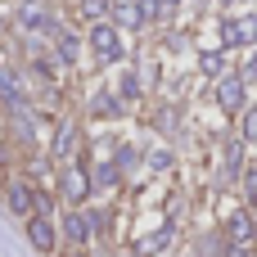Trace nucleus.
Here are the masks:
<instances>
[{
    "mask_svg": "<svg viewBox=\"0 0 257 257\" xmlns=\"http://www.w3.org/2000/svg\"><path fill=\"white\" fill-rule=\"evenodd\" d=\"M239 163H244V145L235 140V145L226 149V176H239Z\"/></svg>",
    "mask_w": 257,
    "mask_h": 257,
    "instance_id": "nucleus-15",
    "label": "nucleus"
},
{
    "mask_svg": "<svg viewBox=\"0 0 257 257\" xmlns=\"http://www.w3.org/2000/svg\"><path fill=\"white\" fill-rule=\"evenodd\" d=\"M9 208L18 217H32V185L27 181H9Z\"/></svg>",
    "mask_w": 257,
    "mask_h": 257,
    "instance_id": "nucleus-7",
    "label": "nucleus"
},
{
    "mask_svg": "<svg viewBox=\"0 0 257 257\" xmlns=\"http://www.w3.org/2000/svg\"><path fill=\"white\" fill-rule=\"evenodd\" d=\"M149 167H154V172L172 167V154H167V149H154V154H149Z\"/></svg>",
    "mask_w": 257,
    "mask_h": 257,
    "instance_id": "nucleus-19",
    "label": "nucleus"
},
{
    "mask_svg": "<svg viewBox=\"0 0 257 257\" xmlns=\"http://www.w3.org/2000/svg\"><path fill=\"white\" fill-rule=\"evenodd\" d=\"M226 230H230L235 244H253V221H248V212H235V217L226 221Z\"/></svg>",
    "mask_w": 257,
    "mask_h": 257,
    "instance_id": "nucleus-12",
    "label": "nucleus"
},
{
    "mask_svg": "<svg viewBox=\"0 0 257 257\" xmlns=\"http://www.w3.org/2000/svg\"><path fill=\"white\" fill-rule=\"evenodd\" d=\"M244 136H248V140H257V108H248V113H244Z\"/></svg>",
    "mask_w": 257,
    "mask_h": 257,
    "instance_id": "nucleus-21",
    "label": "nucleus"
},
{
    "mask_svg": "<svg viewBox=\"0 0 257 257\" xmlns=\"http://www.w3.org/2000/svg\"><path fill=\"white\" fill-rule=\"evenodd\" d=\"M72 149H77V126H72V122H63V126H59V136H54V158H68Z\"/></svg>",
    "mask_w": 257,
    "mask_h": 257,
    "instance_id": "nucleus-13",
    "label": "nucleus"
},
{
    "mask_svg": "<svg viewBox=\"0 0 257 257\" xmlns=\"http://www.w3.org/2000/svg\"><path fill=\"white\" fill-rule=\"evenodd\" d=\"M163 5H167V9H172V5H181V0H163Z\"/></svg>",
    "mask_w": 257,
    "mask_h": 257,
    "instance_id": "nucleus-26",
    "label": "nucleus"
},
{
    "mask_svg": "<svg viewBox=\"0 0 257 257\" xmlns=\"http://www.w3.org/2000/svg\"><path fill=\"white\" fill-rule=\"evenodd\" d=\"M221 41H226V45H257V18H253V14H244V18H226Z\"/></svg>",
    "mask_w": 257,
    "mask_h": 257,
    "instance_id": "nucleus-2",
    "label": "nucleus"
},
{
    "mask_svg": "<svg viewBox=\"0 0 257 257\" xmlns=\"http://www.w3.org/2000/svg\"><path fill=\"white\" fill-rule=\"evenodd\" d=\"M95 185H99V190H113V185H117V167L99 163V167H95Z\"/></svg>",
    "mask_w": 257,
    "mask_h": 257,
    "instance_id": "nucleus-16",
    "label": "nucleus"
},
{
    "mask_svg": "<svg viewBox=\"0 0 257 257\" xmlns=\"http://www.w3.org/2000/svg\"><path fill=\"white\" fill-rule=\"evenodd\" d=\"M81 14H86V18H95V23H99V18H104V14H108V0H81Z\"/></svg>",
    "mask_w": 257,
    "mask_h": 257,
    "instance_id": "nucleus-18",
    "label": "nucleus"
},
{
    "mask_svg": "<svg viewBox=\"0 0 257 257\" xmlns=\"http://www.w3.org/2000/svg\"><path fill=\"white\" fill-rule=\"evenodd\" d=\"M221 5H239V0H221Z\"/></svg>",
    "mask_w": 257,
    "mask_h": 257,
    "instance_id": "nucleus-27",
    "label": "nucleus"
},
{
    "mask_svg": "<svg viewBox=\"0 0 257 257\" xmlns=\"http://www.w3.org/2000/svg\"><path fill=\"white\" fill-rule=\"evenodd\" d=\"M18 27L23 32H54V23H50V14H45L41 0H23L18 5Z\"/></svg>",
    "mask_w": 257,
    "mask_h": 257,
    "instance_id": "nucleus-3",
    "label": "nucleus"
},
{
    "mask_svg": "<svg viewBox=\"0 0 257 257\" xmlns=\"http://www.w3.org/2000/svg\"><path fill=\"white\" fill-rule=\"evenodd\" d=\"M163 9H167V5H163V0H140V14H145V18H158V14H163Z\"/></svg>",
    "mask_w": 257,
    "mask_h": 257,
    "instance_id": "nucleus-20",
    "label": "nucleus"
},
{
    "mask_svg": "<svg viewBox=\"0 0 257 257\" xmlns=\"http://www.w3.org/2000/svg\"><path fill=\"white\" fill-rule=\"evenodd\" d=\"M248 199H253V203H257V167H253V172H248Z\"/></svg>",
    "mask_w": 257,
    "mask_h": 257,
    "instance_id": "nucleus-25",
    "label": "nucleus"
},
{
    "mask_svg": "<svg viewBox=\"0 0 257 257\" xmlns=\"http://www.w3.org/2000/svg\"><path fill=\"white\" fill-rule=\"evenodd\" d=\"M217 104H221L226 113H239V108H244V77H221V86H217Z\"/></svg>",
    "mask_w": 257,
    "mask_h": 257,
    "instance_id": "nucleus-4",
    "label": "nucleus"
},
{
    "mask_svg": "<svg viewBox=\"0 0 257 257\" xmlns=\"http://www.w3.org/2000/svg\"><path fill=\"white\" fill-rule=\"evenodd\" d=\"M63 235H68L72 244H86V239H90V217H86V212H68V217H63Z\"/></svg>",
    "mask_w": 257,
    "mask_h": 257,
    "instance_id": "nucleus-8",
    "label": "nucleus"
},
{
    "mask_svg": "<svg viewBox=\"0 0 257 257\" xmlns=\"http://www.w3.org/2000/svg\"><path fill=\"white\" fill-rule=\"evenodd\" d=\"M95 113H104V117H113V113H122V104H117L113 95H95Z\"/></svg>",
    "mask_w": 257,
    "mask_h": 257,
    "instance_id": "nucleus-17",
    "label": "nucleus"
},
{
    "mask_svg": "<svg viewBox=\"0 0 257 257\" xmlns=\"http://www.w3.org/2000/svg\"><path fill=\"white\" fill-rule=\"evenodd\" d=\"M90 50H95L104 63H117V59H122V36H117V27L99 18V23L90 27Z\"/></svg>",
    "mask_w": 257,
    "mask_h": 257,
    "instance_id": "nucleus-1",
    "label": "nucleus"
},
{
    "mask_svg": "<svg viewBox=\"0 0 257 257\" xmlns=\"http://www.w3.org/2000/svg\"><path fill=\"white\" fill-rule=\"evenodd\" d=\"M0 95H5V104H9V108H23V86H18L14 68H0Z\"/></svg>",
    "mask_w": 257,
    "mask_h": 257,
    "instance_id": "nucleus-9",
    "label": "nucleus"
},
{
    "mask_svg": "<svg viewBox=\"0 0 257 257\" xmlns=\"http://www.w3.org/2000/svg\"><path fill=\"white\" fill-rule=\"evenodd\" d=\"M86 194H90L86 172H81V167H68V172H63V199H68V203H81Z\"/></svg>",
    "mask_w": 257,
    "mask_h": 257,
    "instance_id": "nucleus-6",
    "label": "nucleus"
},
{
    "mask_svg": "<svg viewBox=\"0 0 257 257\" xmlns=\"http://www.w3.org/2000/svg\"><path fill=\"white\" fill-rule=\"evenodd\" d=\"M77 257H81V253H77Z\"/></svg>",
    "mask_w": 257,
    "mask_h": 257,
    "instance_id": "nucleus-28",
    "label": "nucleus"
},
{
    "mask_svg": "<svg viewBox=\"0 0 257 257\" xmlns=\"http://www.w3.org/2000/svg\"><path fill=\"white\" fill-rule=\"evenodd\" d=\"M167 244H172V226H163L158 235H149V239L140 244V253H158V248H167Z\"/></svg>",
    "mask_w": 257,
    "mask_h": 257,
    "instance_id": "nucleus-14",
    "label": "nucleus"
},
{
    "mask_svg": "<svg viewBox=\"0 0 257 257\" xmlns=\"http://www.w3.org/2000/svg\"><path fill=\"white\" fill-rule=\"evenodd\" d=\"M113 18H117L122 27H140V23H145V14H140L136 0H117V5H113Z\"/></svg>",
    "mask_w": 257,
    "mask_h": 257,
    "instance_id": "nucleus-10",
    "label": "nucleus"
},
{
    "mask_svg": "<svg viewBox=\"0 0 257 257\" xmlns=\"http://www.w3.org/2000/svg\"><path fill=\"white\" fill-rule=\"evenodd\" d=\"M27 239L41 253H54V226H50V217H27Z\"/></svg>",
    "mask_w": 257,
    "mask_h": 257,
    "instance_id": "nucleus-5",
    "label": "nucleus"
},
{
    "mask_svg": "<svg viewBox=\"0 0 257 257\" xmlns=\"http://www.w3.org/2000/svg\"><path fill=\"white\" fill-rule=\"evenodd\" d=\"M122 95H126V99H136V95H140V81H136V77H131V72H126V77H122Z\"/></svg>",
    "mask_w": 257,
    "mask_h": 257,
    "instance_id": "nucleus-22",
    "label": "nucleus"
},
{
    "mask_svg": "<svg viewBox=\"0 0 257 257\" xmlns=\"http://www.w3.org/2000/svg\"><path fill=\"white\" fill-rule=\"evenodd\" d=\"M244 81H257V50H253V59L244 63Z\"/></svg>",
    "mask_w": 257,
    "mask_h": 257,
    "instance_id": "nucleus-24",
    "label": "nucleus"
},
{
    "mask_svg": "<svg viewBox=\"0 0 257 257\" xmlns=\"http://www.w3.org/2000/svg\"><path fill=\"white\" fill-rule=\"evenodd\" d=\"M54 41H59V63H77V50H81V41H77L72 32H63V27H54Z\"/></svg>",
    "mask_w": 257,
    "mask_h": 257,
    "instance_id": "nucleus-11",
    "label": "nucleus"
},
{
    "mask_svg": "<svg viewBox=\"0 0 257 257\" xmlns=\"http://www.w3.org/2000/svg\"><path fill=\"white\" fill-rule=\"evenodd\" d=\"M199 63H203V72H221V54H203Z\"/></svg>",
    "mask_w": 257,
    "mask_h": 257,
    "instance_id": "nucleus-23",
    "label": "nucleus"
}]
</instances>
